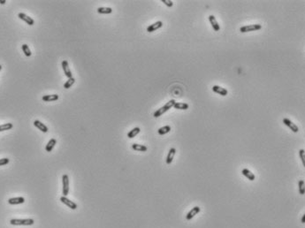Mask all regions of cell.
<instances>
[{"instance_id":"obj_10","label":"cell","mask_w":305,"mask_h":228,"mask_svg":"<svg viewBox=\"0 0 305 228\" xmlns=\"http://www.w3.org/2000/svg\"><path fill=\"white\" fill-rule=\"evenodd\" d=\"M163 27V22L161 21H157L155 23H153L151 25H150L148 28H147V32L149 33H152V32L156 31L159 29H161Z\"/></svg>"},{"instance_id":"obj_13","label":"cell","mask_w":305,"mask_h":228,"mask_svg":"<svg viewBox=\"0 0 305 228\" xmlns=\"http://www.w3.org/2000/svg\"><path fill=\"white\" fill-rule=\"evenodd\" d=\"M34 126L36 127V128H38L40 131H42V133H47L48 131H49V128H48V126H46V125H44L42 122H41L40 120H35L34 121Z\"/></svg>"},{"instance_id":"obj_21","label":"cell","mask_w":305,"mask_h":228,"mask_svg":"<svg viewBox=\"0 0 305 228\" xmlns=\"http://www.w3.org/2000/svg\"><path fill=\"white\" fill-rule=\"evenodd\" d=\"M140 132H141L140 127H138V126H137V127H134V128H133L131 131H129V132L127 133V137L130 138V139H133V138H134L136 135H138Z\"/></svg>"},{"instance_id":"obj_16","label":"cell","mask_w":305,"mask_h":228,"mask_svg":"<svg viewBox=\"0 0 305 228\" xmlns=\"http://www.w3.org/2000/svg\"><path fill=\"white\" fill-rule=\"evenodd\" d=\"M176 154V149L175 148H171L168 154H167V156H166V164L167 165H171L173 163V158H174V156Z\"/></svg>"},{"instance_id":"obj_22","label":"cell","mask_w":305,"mask_h":228,"mask_svg":"<svg viewBox=\"0 0 305 228\" xmlns=\"http://www.w3.org/2000/svg\"><path fill=\"white\" fill-rule=\"evenodd\" d=\"M170 131H171V126L167 125V126H164L162 127H160L158 130V135H166V134H168Z\"/></svg>"},{"instance_id":"obj_9","label":"cell","mask_w":305,"mask_h":228,"mask_svg":"<svg viewBox=\"0 0 305 228\" xmlns=\"http://www.w3.org/2000/svg\"><path fill=\"white\" fill-rule=\"evenodd\" d=\"M18 17L20 18L21 21H25V22H26L28 25H29V26H33V25L35 24V21H34L31 17H29V15H27L26 13H24V12H20V13L18 14Z\"/></svg>"},{"instance_id":"obj_11","label":"cell","mask_w":305,"mask_h":228,"mask_svg":"<svg viewBox=\"0 0 305 228\" xmlns=\"http://www.w3.org/2000/svg\"><path fill=\"white\" fill-rule=\"evenodd\" d=\"M212 90H213L215 93L219 94V95H220L222 96H225L228 95L227 89H225V88L220 87V86H219V85H214L213 87H212Z\"/></svg>"},{"instance_id":"obj_6","label":"cell","mask_w":305,"mask_h":228,"mask_svg":"<svg viewBox=\"0 0 305 228\" xmlns=\"http://www.w3.org/2000/svg\"><path fill=\"white\" fill-rule=\"evenodd\" d=\"M59 200H60L62 203H64L65 205H66L67 207L70 208L71 210H76V209H77V204H76L74 202L71 201L70 199H68L66 196H63L60 197Z\"/></svg>"},{"instance_id":"obj_23","label":"cell","mask_w":305,"mask_h":228,"mask_svg":"<svg viewBox=\"0 0 305 228\" xmlns=\"http://www.w3.org/2000/svg\"><path fill=\"white\" fill-rule=\"evenodd\" d=\"M97 12L100 14H110L112 12L111 7H99L97 8Z\"/></svg>"},{"instance_id":"obj_1","label":"cell","mask_w":305,"mask_h":228,"mask_svg":"<svg viewBox=\"0 0 305 228\" xmlns=\"http://www.w3.org/2000/svg\"><path fill=\"white\" fill-rule=\"evenodd\" d=\"M174 104H175V100H173V99L170 100V101H168V102L164 104V106H162L161 108H159L158 110H157V111L154 112V114H153L154 118H158V117L162 116L163 114L165 113L166 112H168L171 108H173Z\"/></svg>"},{"instance_id":"obj_26","label":"cell","mask_w":305,"mask_h":228,"mask_svg":"<svg viewBox=\"0 0 305 228\" xmlns=\"http://www.w3.org/2000/svg\"><path fill=\"white\" fill-rule=\"evenodd\" d=\"M12 127H13V125L12 123H5V124L0 125V132L10 130Z\"/></svg>"},{"instance_id":"obj_7","label":"cell","mask_w":305,"mask_h":228,"mask_svg":"<svg viewBox=\"0 0 305 228\" xmlns=\"http://www.w3.org/2000/svg\"><path fill=\"white\" fill-rule=\"evenodd\" d=\"M61 66H62V69L64 71V73L65 75L69 79V78H72L73 77V73H72L71 70L69 68V65H68V62L66 60H63L62 61V64H61Z\"/></svg>"},{"instance_id":"obj_17","label":"cell","mask_w":305,"mask_h":228,"mask_svg":"<svg viewBox=\"0 0 305 228\" xmlns=\"http://www.w3.org/2000/svg\"><path fill=\"white\" fill-rule=\"evenodd\" d=\"M59 95L57 94H54V95H45L42 97V101L44 102H53V101H57L59 100Z\"/></svg>"},{"instance_id":"obj_32","label":"cell","mask_w":305,"mask_h":228,"mask_svg":"<svg viewBox=\"0 0 305 228\" xmlns=\"http://www.w3.org/2000/svg\"><path fill=\"white\" fill-rule=\"evenodd\" d=\"M5 3H6L5 0H0V4H1V5H5Z\"/></svg>"},{"instance_id":"obj_12","label":"cell","mask_w":305,"mask_h":228,"mask_svg":"<svg viewBox=\"0 0 305 228\" xmlns=\"http://www.w3.org/2000/svg\"><path fill=\"white\" fill-rule=\"evenodd\" d=\"M209 21H210V23H211L212 29H214V31H219V30H220V26H219V24L218 23V21L216 20V18H215L214 15L211 14V15L209 16Z\"/></svg>"},{"instance_id":"obj_33","label":"cell","mask_w":305,"mask_h":228,"mask_svg":"<svg viewBox=\"0 0 305 228\" xmlns=\"http://www.w3.org/2000/svg\"><path fill=\"white\" fill-rule=\"evenodd\" d=\"M1 69H2V65H0V71H1Z\"/></svg>"},{"instance_id":"obj_8","label":"cell","mask_w":305,"mask_h":228,"mask_svg":"<svg viewBox=\"0 0 305 228\" xmlns=\"http://www.w3.org/2000/svg\"><path fill=\"white\" fill-rule=\"evenodd\" d=\"M200 210H201V209H200L199 206H195V207L192 208V209L188 211V213L187 216H186V219H187L188 221L191 220L194 217H195V216L200 212Z\"/></svg>"},{"instance_id":"obj_4","label":"cell","mask_w":305,"mask_h":228,"mask_svg":"<svg viewBox=\"0 0 305 228\" xmlns=\"http://www.w3.org/2000/svg\"><path fill=\"white\" fill-rule=\"evenodd\" d=\"M62 184H63V196H67L69 194V177L67 174H64L62 176Z\"/></svg>"},{"instance_id":"obj_28","label":"cell","mask_w":305,"mask_h":228,"mask_svg":"<svg viewBox=\"0 0 305 228\" xmlns=\"http://www.w3.org/2000/svg\"><path fill=\"white\" fill-rule=\"evenodd\" d=\"M299 156H300V158H301V160H302L303 165L305 166V151L303 149H301L299 150Z\"/></svg>"},{"instance_id":"obj_29","label":"cell","mask_w":305,"mask_h":228,"mask_svg":"<svg viewBox=\"0 0 305 228\" xmlns=\"http://www.w3.org/2000/svg\"><path fill=\"white\" fill-rule=\"evenodd\" d=\"M9 162H10V160H9V158H7V157L0 158V166H6L7 164H9Z\"/></svg>"},{"instance_id":"obj_30","label":"cell","mask_w":305,"mask_h":228,"mask_svg":"<svg viewBox=\"0 0 305 228\" xmlns=\"http://www.w3.org/2000/svg\"><path fill=\"white\" fill-rule=\"evenodd\" d=\"M161 2L164 3L167 7H173V2L172 0H161Z\"/></svg>"},{"instance_id":"obj_14","label":"cell","mask_w":305,"mask_h":228,"mask_svg":"<svg viewBox=\"0 0 305 228\" xmlns=\"http://www.w3.org/2000/svg\"><path fill=\"white\" fill-rule=\"evenodd\" d=\"M25 203V198L24 197H13V198H10L8 200V203L11 205H17V204H21Z\"/></svg>"},{"instance_id":"obj_5","label":"cell","mask_w":305,"mask_h":228,"mask_svg":"<svg viewBox=\"0 0 305 228\" xmlns=\"http://www.w3.org/2000/svg\"><path fill=\"white\" fill-rule=\"evenodd\" d=\"M283 123L286 125L291 131H293L294 133H298L299 132V127L297 126V125H295L292 120H290L287 118H284L283 119Z\"/></svg>"},{"instance_id":"obj_27","label":"cell","mask_w":305,"mask_h":228,"mask_svg":"<svg viewBox=\"0 0 305 228\" xmlns=\"http://www.w3.org/2000/svg\"><path fill=\"white\" fill-rule=\"evenodd\" d=\"M298 186H299V194L300 195H304L305 194V184L304 180L301 179L298 182Z\"/></svg>"},{"instance_id":"obj_3","label":"cell","mask_w":305,"mask_h":228,"mask_svg":"<svg viewBox=\"0 0 305 228\" xmlns=\"http://www.w3.org/2000/svg\"><path fill=\"white\" fill-rule=\"evenodd\" d=\"M262 29L261 24H250V25H246L240 29L241 33H248V32H253L260 30Z\"/></svg>"},{"instance_id":"obj_24","label":"cell","mask_w":305,"mask_h":228,"mask_svg":"<svg viewBox=\"0 0 305 228\" xmlns=\"http://www.w3.org/2000/svg\"><path fill=\"white\" fill-rule=\"evenodd\" d=\"M21 49H22V51H23V52H24V54H25L26 57H30L31 55H32V52H31L30 49H29V47L28 44H26V43L22 44Z\"/></svg>"},{"instance_id":"obj_20","label":"cell","mask_w":305,"mask_h":228,"mask_svg":"<svg viewBox=\"0 0 305 228\" xmlns=\"http://www.w3.org/2000/svg\"><path fill=\"white\" fill-rule=\"evenodd\" d=\"M132 149L134 150H135V151H142V152H145L148 149V148L145 145L138 144V143H133Z\"/></svg>"},{"instance_id":"obj_31","label":"cell","mask_w":305,"mask_h":228,"mask_svg":"<svg viewBox=\"0 0 305 228\" xmlns=\"http://www.w3.org/2000/svg\"><path fill=\"white\" fill-rule=\"evenodd\" d=\"M301 222H302L303 224H304V223H305V215H303V217H302V219H301Z\"/></svg>"},{"instance_id":"obj_2","label":"cell","mask_w":305,"mask_h":228,"mask_svg":"<svg viewBox=\"0 0 305 228\" xmlns=\"http://www.w3.org/2000/svg\"><path fill=\"white\" fill-rule=\"evenodd\" d=\"M34 223L35 221L32 218H26V219L13 218L10 220V224L12 226H32L34 225Z\"/></svg>"},{"instance_id":"obj_25","label":"cell","mask_w":305,"mask_h":228,"mask_svg":"<svg viewBox=\"0 0 305 228\" xmlns=\"http://www.w3.org/2000/svg\"><path fill=\"white\" fill-rule=\"evenodd\" d=\"M74 82H75V79H74L73 77L69 78V79L65 82V84H64V88H65L66 89H70L72 86L74 84Z\"/></svg>"},{"instance_id":"obj_15","label":"cell","mask_w":305,"mask_h":228,"mask_svg":"<svg viewBox=\"0 0 305 228\" xmlns=\"http://www.w3.org/2000/svg\"><path fill=\"white\" fill-rule=\"evenodd\" d=\"M242 175H243L244 177H246L249 180H250V181H253V180H255V179H256V176H255V174L250 171V170H249L248 168H244V169H242Z\"/></svg>"},{"instance_id":"obj_18","label":"cell","mask_w":305,"mask_h":228,"mask_svg":"<svg viewBox=\"0 0 305 228\" xmlns=\"http://www.w3.org/2000/svg\"><path fill=\"white\" fill-rule=\"evenodd\" d=\"M188 107H189L188 104L182 103V102H175V104L173 105V108L177 110H188Z\"/></svg>"},{"instance_id":"obj_19","label":"cell","mask_w":305,"mask_h":228,"mask_svg":"<svg viewBox=\"0 0 305 228\" xmlns=\"http://www.w3.org/2000/svg\"><path fill=\"white\" fill-rule=\"evenodd\" d=\"M56 143H57V140L54 139V138H51V140L48 142V143H47L46 147H45V150H46L47 152H51V151H52V149H54V147L56 145Z\"/></svg>"}]
</instances>
